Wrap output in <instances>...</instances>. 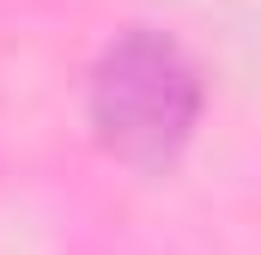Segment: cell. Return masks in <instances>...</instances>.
I'll use <instances>...</instances> for the list:
<instances>
[{
	"instance_id": "obj_1",
	"label": "cell",
	"mask_w": 261,
	"mask_h": 255,
	"mask_svg": "<svg viewBox=\"0 0 261 255\" xmlns=\"http://www.w3.org/2000/svg\"><path fill=\"white\" fill-rule=\"evenodd\" d=\"M200 122V73L164 31L134 24L91 67V128L110 158L164 170Z\"/></svg>"
}]
</instances>
